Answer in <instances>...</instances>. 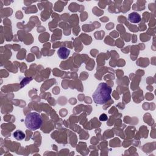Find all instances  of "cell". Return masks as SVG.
Segmentation results:
<instances>
[{
  "mask_svg": "<svg viewBox=\"0 0 156 156\" xmlns=\"http://www.w3.org/2000/svg\"><path fill=\"white\" fill-rule=\"evenodd\" d=\"M128 20L132 23H138L141 21V16L139 13L133 12L129 15Z\"/></svg>",
  "mask_w": 156,
  "mask_h": 156,
  "instance_id": "cell-4",
  "label": "cell"
},
{
  "mask_svg": "<svg viewBox=\"0 0 156 156\" xmlns=\"http://www.w3.org/2000/svg\"><path fill=\"white\" fill-rule=\"evenodd\" d=\"M112 88L105 82L100 83L93 94L94 102L99 105L107 103L111 99Z\"/></svg>",
  "mask_w": 156,
  "mask_h": 156,
  "instance_id": "cell-1",
  "label": "cell"
},
{
  "mask_svg": "<svg viewBox=\"0 0 156 156\" xmlns=\"http://www.w3.org/2000/svg\"><path fill=\"white\" fill-rule=\"evenodd\" d=\"M107 116L105 115V114H102L100 117H99V119L100 121H106L107 119Z\"/></svg>",
  "mask_w": 156,
  "mask_h": 156,
  "instance_id": "cell-6",
  "label": "cell"
},
{
  "mask_svg": "<svg viewBox=\"0 0 156 156\" xmlns=\"http://www.w3.org/2000/svg\"><path fill=\"white\" fill-rule=\"evenodd\" d=\"M42 118L40 114L37 112H30L25 118L26 127L30 130L38 129L42 124Z\"/></svg>",
  "mask_w": 156,
  "mask_h": 156,
  "instance_id": "cell-2",
  "label": "cell"
},
{
  "mask_svg": "<svg viewBox=\"0 0 156 156\" xmlns=\"http://www.w3.org/2000/svg\"><path fill=\"white\" fill-rule=\"evenodd\" d=\"M70 54V50L65 47H60L57 51L58 56L61 59H66L68 57Z\"/></svg>",
  "mask_w": 156,
  "mask_h": 156,
  "instance_id": "cell-3",
  "label": "cell"
},
{
  "mask_svg": "<svg viewBox=\"0 0 156 156\" xmlns=\"http://www.w3.org/2000/svg\"><path fill=\"white\" fill-rule=\"evenodd\" d=\"M13 137L17 140H22L25 138V134L21 130H17L13 133Z\"/></svg>",
  "mask_w": 156,
  "mask_h": 156,
  "instance_id": "cell-5",
  "label": "cell"
}]
</instances>
